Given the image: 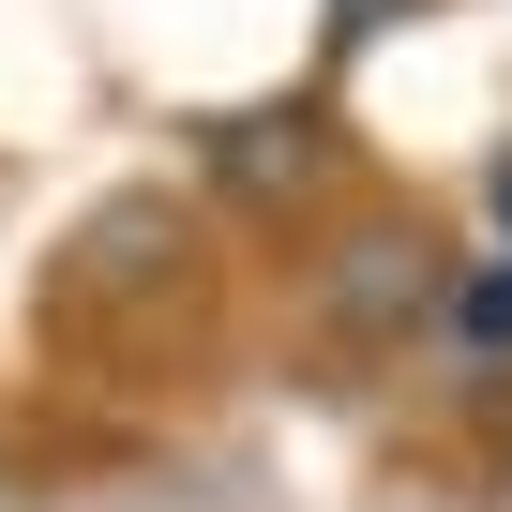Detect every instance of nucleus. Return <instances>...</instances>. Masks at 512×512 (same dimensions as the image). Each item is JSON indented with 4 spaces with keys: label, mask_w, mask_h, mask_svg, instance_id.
I'll return each instance as SVG.
<instances>
[{
    "label": "nucleus",
    "mask_w": 512,
    "mask_h": 512,
    "mask_svg": "<svg viewBox=\"0 0 512 512\" xmlns=\"http://www.w3.org/2000/svg\"><path fill=\"white\" fill-rule=\"evenodd\" d=\"M422 287H437V272H422V241H407V226H362V241L332 256V317H347V332H407Z\"/></svg>",
    "instance_id": "f257e3e1"
},
{
    "label": "nucleus",
    "mask_w": 512,
    "mask_h": 512,
    "mask_svg": "<svg viewBox=\"0 0 512 512\" xmlns=\"http://www.w3.org/2000/svg\"><path fill=\"white\" fill-rule=\"evenodd\" d=\"M482 196H497V226H512V151H497V181H482Z\"/></svg>",
    "instance_id": "7ed1b4c3"
},
{
    "label": "nucleus",
    "mask_w": 512,
    "mask_h": 512,
    "mask_svg": "<svg viewBox=\"0 0 512 512\" xmlns=\"http://www.w3.org/2000/svg\"><path fill=\"white\" fill-rule=\"evenodd\" d=\"M452 332H467L482 362H512V256H482V272L452 287Z\"/></svg>",
    "instance_id": "f03ea898"
}]
</instances>
